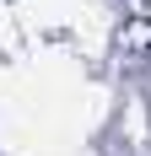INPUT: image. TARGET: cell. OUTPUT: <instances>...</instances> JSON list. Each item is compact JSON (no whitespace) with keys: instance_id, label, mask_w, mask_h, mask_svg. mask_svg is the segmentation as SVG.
<instances>
[]
</instances>
